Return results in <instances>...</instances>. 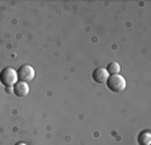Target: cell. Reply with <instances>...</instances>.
I'll return each instance as SVG.
<instances>
[{
    "instance_id": "1",
    "label": "cell",
    "mask_w": 151,
    "mask_h": 145,
    "mask_svg": "<svg viewBox=\"0 0 151 145\" xmlns=\"http://www.w3.org/2000/svg\"><path fill=\"white\" fill-rule=\"evenodd\" d=\"M0 82L6 87H14V85L17 82V73L15 68L6 67L0 73Z\"/></svg>"
},
{
    "instance_id": "2",
    "label": "cell",
    "mask_w": 151,
    "mask_h": 145,
    "mask_svg": "<svg viewBox=\"0 0 151 145\" xmlns=\"http://www.w3.org/2000/svg\"><path fill=\"white\" fill-rule=\"evenodd\" d=\"M107 87L111 91H114V93H120V91H123L126 89V79L120 74L109 75Z\"/></svg>"
},
{
    "instance_id": "3",
    "label": "cell",
    "mask_w": 151,
    "mask_h": 145,
    "mask_svg": "<svg viewBox=\"0 0 151 145\" xmlns=\"http://www.w3.org/2000/svg\"><path fill=\"white\" fill-rule=\"evenodd\" d=\"M17 73V81H22V82H31L35 78V68L29 65H24L16 71Z\"/></svg>"
},
{
    "instance_id": "4",
    "label": "cell",
    "mask_w": 151,
    "mask_h": 145,
    "mask_svg": "<svg viewBox=\"0 0 151 145\" xmlns=\"http://www.w3.org/2000/svg\"><path fill=\"white\" fill-rule=\"evenodd\" d=\"M12 90H14V94L16 97H26V95H28V93H29V86H28V83H26V82L17 81L14 85Z\"/></svg>"
},
{
    "instance_id": "5",
    "label": "cell",
    "mask_w": 151,
    "mask_h": 145,
    "mask_svg": "<svg viewBox=\"0 0 151 145\" xmlns=\"http://www.w3.org/2000/svg\"><path fill=\"white\" fill-rule=\"evenodd\" d=\"M92 79L98 83H104L109 79V73H107L106 68L98 67L96 70H94V73H92Z\"/></svg>"
},
{
    "instance_id": "6",
    "label": "cell",
    "mask_w": 151,
    "mask_h": 145,
    "mask_svg": "<svg viewBox=\"0 0 151 145\" xmlns=\"http://www.w3.org/2000/svg\"><path fill=\"white\" fill-rule=\"evenodd\" d=\"M138 142L139 145H150L151 144V132L143 130L138 134Z\"/></svg>"
},
{
    "instance_id": "7",
    "label": "cell",
    "mask_w": 151,
    "mask_h": 145,
    "mask_svg": "<svg viewBox=\"0 0 151 145\" xmlns=\"http://www.w3.org/2000/svg\"><path fill=\"white\" fill-rule=\"evenodd\" d=\"M107 73H109V75H115V74H119L120 73V66L119 63L116 62H111L109 63V66H107Z\"/></svg>"
},
{
    "instance_id": "8",
    "label": "cell",
    "mask_w": 151,
    "mask_h": 145,
    "mask_svg": "<svg viewBox=\"0 0 151 145\" xmlns=\"http://www.w3.org/2000/svg\"><path fill=\"white\" fill-rule=\"evenodd\" d=\"M6 90H7V93H14V90H12V87H7Z\"/></svg>"
},
{
    "instance_id": "9",
    "label": "cell",
    "mask_w": 151,
    "mask_h": 145,
    "mask_svg": "<svg viewBox=\"0 0 151 145\" xmlns=\"http://www.w3.org/2000/svg\"><path fill=\"white\" fill-rule=\"evenodd\" d=\"M15 145H27L26 142H17V144H15Z\"/></svg>"
}]
</instances>
